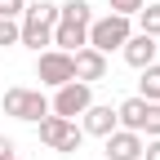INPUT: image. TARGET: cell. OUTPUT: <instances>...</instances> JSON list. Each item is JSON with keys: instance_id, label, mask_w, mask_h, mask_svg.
Instances as JSON below:
<instances>
[{"instance_id": "obj_1", "label": "cell", "mask_w": 160, "mask_h": 160, "mask_svg": "<svg viewBox=\"0 0 160 160\" xmlns=\"http://www.w3.org/2000/svg\"><path fill=\"white\" fill-rule=\"evenodd\" d=\"M129 36H133V18H125V13H102V18L89 22V49L111 53V49L125 45Z\"/></svg>"}, {"instance_id": "obj_2", "label": "cell", "mask_w": 160, "mask_h": 160, "mask_svg": "<svg viewBox=\"0 0 160 160\" xmlns=\"http://www.w3.org/2000/svg\"><path fill=\"white\" fill-rule=\"evenodd\" d=\"M89 102H93V85H85V80H67V85L53 89V98H49V116L76 120V116H85Z\"/></svg>"}, {"instance_id": "obj_3", "label": "cell", "mask_w": 160, "mask_h": 160, "mask_svg": "<svg viewBox=\"0 0 160 160\" xmlns=\"http://www.w3.org/2000/svg\"><path fill=\"white\" fill-rule=\"evenodd\" d=\"M5 116L13 120H27V125H40V120L49 116V98L40 89H5Z\"/></svg>"}, {"instance_id": "obj_4", "label": "cell", "mask_w": 160, "mask_h": 160, "mask_svg": "<svg viewBox=\"0 0 160 160\" xmlns=\"http://www.w3.org/2000/svg\"><path fill=\"white\" fill-rule=\"evenodd\" d=\"M40 142L53 147V151H62V156H71V151H80V142H85V129H80L76 120L45 116V120H40Z\"/></svg>"}, {"instance_id": "obj_5", "label": "cell", "mask_w": 160, "mask_h": 160, "mask_svg": "<svg viewBox=\"0 0 160 160\" xmlns=\"http://www.w3.org/2000/svg\"><path fill=\"white\" fill-rule=\"evenodd\" d=\"M36 76H40V85H49V89H58V85H67V80H76L71 53H62V49H45V53L36 58Z\"/></svg>"}, {"instance_id": "obj_6", "label": "cell", "mask_w": 160, "mask_h": 160, "mask_svg": "<svg viewBox=\"0 0 160 160\" xmlns=\"http://www.w3.org/2000/svg\"><path fill=\"white\" fill-rule=\"evenodd\" d=\"M120 53H125V62H129V67L142 71V67H151L156 58H160V40H156V36H142V31H133L125 45H120Z\"/></svg>"}, {"instance_id": "obj_7", "label": "cell", "mask_w": 160, "mask_h": 160, "mask_svg": "<svg viewBox=\"0 0 160 160\" xmlns=\"http://www.w3.org/2000/svg\"><path fill=\"white\" fill-rule=\"evenodd\" d=\"M102 151H107V160H142V133H133V129H116V133H107L102 138Z\"/></svg>"}, {"instance_id": "obj_8", "label": "cell", "mask_w": 160, "mask_h": 160, "mask_svg": "<svg viewBox=\"0 0 160 160\" xmlns=\"http://www.w3.org/2000/svg\"><path fill=\"white\" fill-rule=\"evenodd\" d=\"M71 67H76V80H85V85H93V80H107V53L98 49H76L71 53Z\"/></svg>"}, {"instance_id": "obj_9", "label": "cell", "mask_w": 160, "mask_h": 160, "mask_svg": "<svg viewBox=\"0 0 160 160\" xmlns=\"http://www.w3.org/2000/svg\"><path fill=\"white\" fill-rule=\"evenodd\" d=\"M80 129H85V133H93V138H107V133H116V129H120V125H116V107L89 102V107H85V116H80Z\"/></svg>"}, {"instance_id": "obj_10", "label": "cell", "mask_w": 160, "mask_h": 160, "mask_svg": "<svg viewBox=\"0 0 160 160\" xmlns=\"http://www.w3.org/2000/svg\"><path fill=\"white\" fill-rule=\"evenodd\" d=\"M18 27H22V36H18V45H27V49H36V53L53 49V27L36 22V18H18Z\"/></svg>"}, {"instance_id": "obj_11", "label": "cell", "mask_w": 160, "mask_h": 160, "mask_svg": "<svg viewBox=\"0 0 160 160\" xmlns=\"http://www.w3.org/2000/svg\"><path fill=\"white\" fill-rule=\"evenodd\" d=\"M89 45V27H76V22H53V49L76 53Z\"/></svg>"}, {"instance_id": "obj_12", "label": "cell", "mask_w": 160, "mask_h": 160, "mask_svg": "<svg viewBox=\"0 0 160 160\" xmlns=\"http://www.w3.org/2000/svg\"><path fill=\"white\" fill-rule=\"evenodd\" d=\"M142 120H147V98H125V102L116 107V125L120 129H133V133H142Z\"/></svg>"}, {"instance_id": "obj_13", "label": "cell", "mask_w": 160, "mask_h": 160, "mask_svg": "<svg viewBox=\"0 0 160 160\" xmlns=\"http://www.w3.org/2000/svg\"><path fill=\"white\" fill-rule=\"evenodd\" d=\"M58 22L89 27V22H93V9H89V0H67V5H58Z\"/></svg>"}, {"instance_id": "obj_14", "label": "cell", "mask_w": 160, "mask_h": 160, "mask_svg": "<svg viewBox=\"0 0 160 160\" xmlns=\"http://www.w3.org/2000/svg\"><path fill=\"white\" fill-rule=\"evenodd\" d=\"M138 98H147V102H160V62L142 67V80H138Z\"/></svg>"}, {"instance_id": "obj_15", "label": "cell", "mask_w": 160, "mask_h": 160, "mask_svg": "<svg viewBox=\"0 0 160 160\" xmlns=\"http://www.w3.org/2000/svg\"><path fill=\"white\" fill-rule=\"evenodd\" d=\"M22 18H36V22H45V27H53V22H58V5H53V0H27V9H22Z\"/></svg>"}, {"instance_id": "obj_16", "label": "cell", "mask_w": 160, "mask_h": 160, "mask_svg": "<svg viewBox=\"0 0 160 160\" xmlns=\"http://www.w3.org/2000/svg\"><path fill=\"white\" fill-rule=\"evenodd\" d=\"M133 18H138V31H142V36H156L160 40V5H142Z\"/></svg>"}, {"instance_id": "obj_17", "label": "cell", "mask_w": 160, "mask_h": 160, "mask_svg": "<svg viewBox=\"0 0 160 160\" xmlns=\"http://www.w3.org/2000/svg\"><path fill=\"white\" fill-rule=\"evenodd\" d=\"M18 36H22V27H18V18H0V45H18Z\"/></svg>"}, {"instance_id": "obj_18", "label": "cell", "mask_w": 160, "mask_h": 160, "mask_svg": "<svg viewBox=\"0 0 160 160\" xmlns=\"http://www.w3.org/2000/svg\"><path fill=\"white\" fill-rule=\"evenodd\" d=\"M142 133L160 138V102H147V120H142Z\"/></svg>"}, {"instance_id": "obj_19", "label": "cell", "mask_w": 160, "mask_h": 160, "mask_svg": "<svg viewBox=\"0 0 160 160\" xmlns=\"http://www.w3.org/2000/svg\"><path fill=\"white\" fill-rule=\"evenodd\" d=\"M107 5H111V13H125V18H133L138 9L147 5V0H107Z\"/></svg>"}, {"instance_id": "obj_20", "label": "cell", "mask_w": 160, "mask_h": 160, "mask_svg": "<svg viewBox=\"0 0 160 160\" xmlns=\"http://www.w3.org/2000/svg\"><path fill=\"white\" fill-rule=\"evenodd\" d=\"M27 0H0V18H22Z\"/></svg>"}, {"instance_id": "obj_21", "label": "cell", "mask_w": 160, "mask_h": 160, "mask_svg": "<svg viewBox=\"0 0 160 160\" xmlns=\"http://www.w3.org/2000/svg\"><path fill=\"white\" fill-rule=\"evenodd\" d=\"M142 160H160V138H151V142H142Z\"/></svg>"}, {"instance_id": "obj_22", "label": "cell", "mask_w": 160, "mask_h": 160, "mask_svg": "<svg viewBox=\"0 0 160 160\" xmlns=\"http://www.w3.org/2000/svg\"><path fill=\"white\" fill-rule=\"evenodd\" d=\"M18 147H13V138H0V160H13Z\"/></svg>"}, {"instance_id": "obj_23", "label": "cell", "mask_w": 160, "mask_h": 160, "mask_svg": "<svg viewBox=\"0 0 160 160\" xmlns=\"http://www.w3.org/2000/svg\"><path fill=\"white\" fill-rule=\"evenodd\" d=\"M13 160H18V156H13Z\"/></svg>"}]
</instances>
